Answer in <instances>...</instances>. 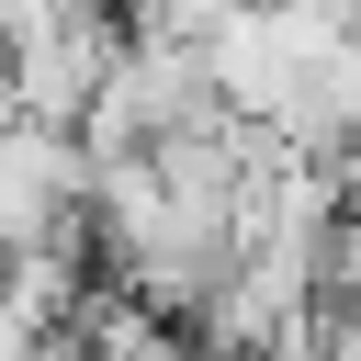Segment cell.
<instances>
[{"instance_id": "cell-1", "label": "cell", "mask_w": 361, "mask_h": 361, "mask_svg": "<svg viewBox=\"0 0 361 361\" xmlns=\"http://www.w3.org/2000/svg\"><path fill=\"white\" fill-rule=\"evenodd\" d=\"M90 226V135L79 124H0V248H45Z\"/></svg>"}, {"instance_id": "cell-2", "label": "cell", "mask_w": 361, "mask_h": 361, "mask_svg": "<svg viewBox=\"0 0 361 361\" xmlns=\"http://www.w3.org/2000/svg\"><path fill=\"white\" fill-rule=\"evenodd\" d=\"M316 361H361V305H316Z\"/></svg>"}, {"instance_id": "cell-3", "label": "cell", "mask_w": 361, "mask_h": 361, "mask_svg": "<svg viewBox=\"0 0 361 361\" xmlns=\"http://www.w3.org/2000/svg\"><path fill=\"white\" fill-rule=\"evenodd\" d=\"M23 361H90V350H79V327H45V338H34Z\"/></svg>"}, {"instance_id": "cell-4", "label": "cell", "mask_w": 361, "mask_h": 361, "mask_svg": "<svg viewBox=\"0 0 361 361\" xmlns=\"http://www.w3.org/2000/svg\"><path fill=\"white\" fill-rule=\"evenodd\" d=\"M203 361H271V350H203Z\"/></svg>"}]
</instances>
